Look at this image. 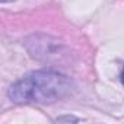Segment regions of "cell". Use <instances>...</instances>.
Here are the masks:
<instances>
[{
	"label": "cell",
	"mask_w": 124,
	"mask_h": 124,
	"mask_svg": "<svg viewBox=\"0 0 124 124\" xmlns=\"http://www.w3.org/2000/svg\"><path fill=\"white\" fill-rule=\"evenodd\" d=\"M67 76L55 72H32L13 83L8 92L16 104H51L66 98L72 92Z\"/></svg>",
	"instance_id": "6da1fadb"
},
{
	"label": "cell",
	"mask_w": 124,
	"mask_h": 124,
	"mask_svg": "<svg viewBox=\"0 0 124 124\" xmlns=\"http://www.w3.org/2000/svg\"><path fill=\"white\" fill-rule=\"evenodd\" d=\"M55 121H79V118H75V117H61V118H57Z\"/></svg>",
	"instance_id": "7a4b0ae2"
},
{
	"label": "cell",
	"mask_w": 124,
	"mask_h": 124,
	"mask_svg": "<svg viewBox=\"0 0 124 124\" xmlns=\"http://www.w3.org/2000/svg\"><path fill=\"white\" fill-rule=\"evenodd\" d=\"M2 3H9V2H15V0H0Z\"/></svg>",
	"instance_id": "3957f363"
},
{
	"label": "cell",
	"mask_w": 124,
	"mask_h": 124,
	"mask_svg": "<svg viewBox=\"0 0 124 124\" xmlns=\"http://www.w3.org/2000/svg\"><path fill=\"white\" fill-rule=\"evenodd\" d=\"M121 80H123V85H124V69H123V73H121Z\"/></svg>",
	"instance_id": "277c9868"
}]
</instances>
